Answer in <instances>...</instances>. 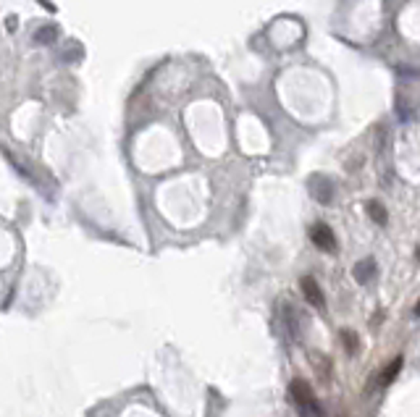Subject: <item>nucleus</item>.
Segmentation results:
<instances>
[{
	"label": "nucleus",
	"mask_w": 420,
	"mask_h": 417,
	"mask_svg": "<svg viewBox=\"0 0 420 417\" xmlns=\"http://www.w3.org/2000/svg\"><path fill=\"white\" fill-rule=\"evenodd\" d=\"M289 394H291V402L294 407L300 409V415L305 417H324V407L318 404V399L312 394V388L305 381H291L289 383Z\"/></svg>",
	"instance_id": "nucleus-1"
},
{
	"label": "nucleus",
	"mask_w": 420,
	"mask_h": 417,
	"mask_svg": "<svg viewBox=\"0 0 420 417\" xmlns=\"http://www.w3.org/2000/svg\"><path fill=\"white\" fill-rule=\"evenodd\" d=\"M310 239L315 247H321V249H326V252H334L336 249V239L334 234H331V228L326 224H315L310 228Z\"/></svg>",
	"instance_id": "nucleus-2"
},
{
	"label": "nucleus",
	"mask_w": 420,
	"mask_h": 417,
	"mask_svg": "<svg viewBox=\"0 0 420 417\" xmlns=\"http://www.w3.org/2000/svg\"><path fill=\"white\" fill-rule=\"evenodd\" d=\"M302 291H305V300L310 302L312 307H324V294H321V289H318V284L312 281L310 276L302 278Z\"/></svg>",
	"instance_id": "nucleus-3"
},
{
	"label": "nucleus",
	"mask_w": 420,
	"mask_h": 417,
	"mask_svg": "<svg viewBox=\"0 0 420 417\" xmlns=\"http://www.w3.org/2000/svg\"><path fill=\"white\" fill-rule=\"evenodd\" d=\"M373 263L370 260H365V263H357L355 265V278L360 281V284H368L370 281V276H373Z\"/></svg>",
	"instance_id": "nucleus-4"
},
{
	"label": "nucleus",
	"mask_w": 420,
	"mask_h": 417,
	"mask_svg": "<svg viewBox=\"0 0 420 417\" xmlns=\"http://www.w3.org/2000/svg\"><path fill=\"white\" fill-rule=\"evenodd\" d=\"M368 215H370V218H373V221H376L378 226H384L386 224V210H384V207H381V205L376 203V200H373V203H368Z\"/></svg>",
	"instance_id": "nucleus-5"
},
{
	"label": "nucleus",
	"mask_w": 420,
	"mask_h": 417,
	"mask_svg": "<svg viewBox=\"0 0 420 417\" xmlns=\"http://www.w3.org/2000/svg\"><path fill=\"white\" fill-rule=\"evenodd\" d=\"M399 365H402V360H394V363H391V367H389L386 373H381V378H378V386H389L391 383V381H394V375H397V370H399Z\"/></svg>",
	"instance_id": "nucleus-6"
},
{
	"label": "nucleus",
	"mask_w": 420,
	"mask_h": 417,
	"mask_svg": "<svg viewBox=\"0 0 420 417\" xmlns=\"http://www.w3.org/2000/svg\"><path fill=\"white\" fill-rule=\"evenodd\" d=\"M415 312H418V315H420V302H418V310H415Z\"/></svg>",
	"instance_id": "nucleus-7"
},
{
	"label": "nucleus",
	"mask_w": 420,
	"mask_h": 417,
	"mask_svg": "<svg viewBox=\"0 0 420 417\" xmlns=\"http://www.w3.org/2000/svg\"><path fill=\"white\" fill-rule=\"evenodd\" d=\"M418 257H420V252H418Z\"/></svg>",
	"instance_id": "nucleus-8"
}]
</instances>
